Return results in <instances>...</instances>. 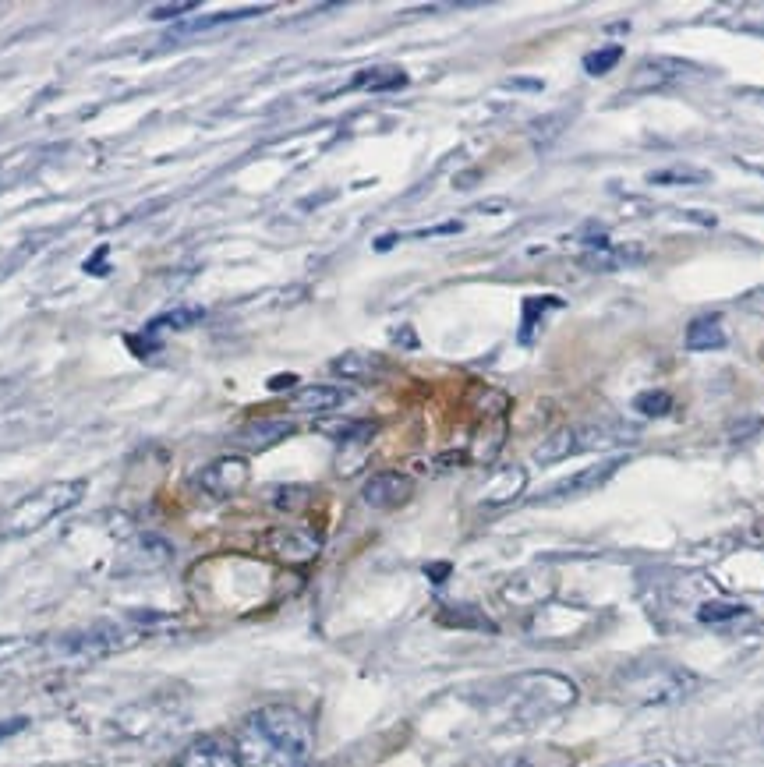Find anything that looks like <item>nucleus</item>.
Wrapping results in <instances>:
<instances>
[{"mask_svg": "<svg viewBox=\"0 0 764 767\" xmlns=\"http://www.w3.org/2000/svg\"><path fill=\"white\" fill-rule=\"evenodd\" d=\"M202 308H177V312H167V315H160V319H153L149 322L146 329H142V336H146L149 343H156V336L160 333H177V329H191L195 322L202 319Z\"/></svg>", "mask_w": 764, "mask_h": 767, "instance_id": "obj_20", "label": "nucleus"}, {"mask_svg": "<svg viewBox=\"0 0 764 767\" xmlns=\"http://www.w3.org/2000/svg\"><path fill=\"white\" fill-rule=\"evenodd\" d=\"M329 368H333V375L351 379V382H372L386 372L382 357H375V354H340Z\"/></svg>", "mask_w": 764, "mask_h": 767, "instance_id": "obj_16", "label": "nucleus"}, {"mask_svg": "<svg viewBox=\"0 0 764 767\" xmlns=\"http://www.w3.org/2000/svg\"><path fill=\"white\" fill-rule=\"evenodd\" d=\"M191 8H195V4L181 0V4H163V8H153L149 15H153V18H174V15H188Z\"/></svg>", "mask_w": 764, "mask_h": 767, "instance_id": "obj_30", "label": "nucleus"}, {"mask_svg": "<svg viewBox=\"0 0 764 767\" xmlns=\"http://www.w3.org/2000/svg\"><path fill=\"white\" fill-rule=\"evenodd\" d=\"M174 767H241V757L223 739H199L174 760Z\"/></svg>", "mask_w": 764, "mask_h": 767, "instance_id": "obj_12", "label": "nucleus"}, {"mask_svg": "<svg viewBox=\"0 0 764 767\" xmlns=\"http://www.w3.org/2000/svg\"><path fill=\"white\" fill-rule=\"evenodd\" d=\"M85 495V481H50V485L36 488L32 495H25L15 509H11L0 531L8 538H22V534H36L39 527H46L50 520H57L61 513L75 509Z\"/></svg>", "mask_w": 764, "mask_h": 767, "instance_id": "obj_3", "label": "nucleus"}, {"mask_svg": "<svg viewBox=\"0 0 764 767\" xmlns=\"http://www.w3.org/2000/svg\"><path fill=\"white\" fill-rule=\"evenodd\" d=\"M439 623H446V626H467V630H496V623H489V619L478 612V608H471V605H453V608H443L439 612Z\"/></svg>", "mask_w": 764, "mask_h": 767, "instance_id": "obj_23", "label": "nucleus"}, {"mask_svg": "<svg viewBox=\"0 0 764 767\" xmlns=\"http://www.w3.org/2000/svg\"><path fill=\"white\" fill-rule=\"evenodd\" d=\"M701 686V679L687 669H676V665H644V669H630L619 679V690L623 697L634 700L641 707H669L687 700L690 693Z\"/></svg>", "mask_w": 764, "mask_h": 767, "instance_id": "obj_4", "label": "nucleus"}, {"mask_svg": "<svg viewBox=\"0 0 764 767\" xmlns=\"http://www.w3.org/2000/svg\"><path fill=\"white\" fill-rule=\"evenodd\" d=\"M627 464V456H612V460H605V464H595V467H584V471H577L573 478L559 481V485H552L549 492L542 495V499H566V495H584V492H595L598 485H605V481L612 478V474L619 471V467Z\"/></svg>", "mask_w": 764, "mask_h": 767, "instance_id": "obj_11", "label": "nucleus"}, {"mask_svg": "<svg viewBox=\"0 0 764 767\" xmlns=\"http://www.w3.org/2000/svg\"><path fill=\"white\" fill-rule=\"evenodd\" d=\"M634 411L644 414V418H662V414L673 411V396L662 393V389H651V393H641L634 400Z\"/></svg>", "mask_w": 764, "mask_h": 767, "instance_id": "obj_24", "label": "nucleus"}, {"mask_svg": "<svg viewBox=\"0 0 764 767\" xmlns=\"http://www.w3.org/2000/svg\"><path fill=\"white\" fill-rule=\"evenodd\" d=\"M344 400H347V389L340 386H301L298 393L291 396V407L305 414H326V411H337Z\"/></svg>", "mask_w": 764, "mask_h": 767, "instance_id": "obj_15", "label": "nucleus"}, {"mask_svg": "<svg viewBox=\"0 0 764 767\" xmlns=\"http://www.w3.org/2000/svg\"><path fill=\"white\" fill-rule=\"evenodd\" d=\"M248 485V460L241 456H220L213 464L199 471V488L213 499H230V495L245 492Z\"/></svg>", "mask_w": 764, "mask_h": 767, "instance_id": "obj_8", "label": "nucleus"}, {"mask_svg": "<svg viewBox=\"0 0 764 767\" xmlns=\"http://www.w3.org/2000/svg\"><path fill=\"white\" fill-rule=\"evenodd\" d=\"M428 577L432 580H443V577H450V562H439V566H428Z\"/></svg>", "mask_w": 764, "mask_h": 767, "instance_id": "obj_33", "label": "nucleus"}, {"mask_svg": "<svg viewBox=\"0 0 764 767\" xmlns=\"http://www.w3.org/2000/svg\"><path fill=\"white\" fill-rule=\"evenodd\" d=\"M573 757L563 750H524L517 757H510L503 767H570Z\"/></svg>", "mask_w": 764, "mask_h": 767, "instance_id": "obj_22", "label": "nucleus"}, {"mask_svg": "<svg viewBox=\"0 0 764 767\" xmlns=\"http://www.w3.org/2000/svg\"><path fill=\"white\" fill-rule=\"evenodd\" d=\"M651 184H701L708 181L704 170H690V167H669V170H658V174L648 177Z\"/></svg>", "mask_w": 764, "mask_h": 767, "instance_id": "obj_27", "label": "nucleus"}, {"mask_svg": "<svg viewBox=\"0 0 764 767\" xmlns=\"http://www.w3.org/2000/svg\"><path fill=\"white\" fill-rule=\"evenodd\" d=\"M407 85V75L397 68H379V71H361L351 82V89H372V92H386V89H400Z\"/></svg>", "mask_w": 764, "mask_h": 767, "instance_id": "obj_21", "label": "nucleus"}, {"mask_svg": "<svg viewBox=\"0 0 764 767\" xmlns=\"http://www.w3.org/2000/svg\"><path fill=\"white\" fill-rule=\"evenodd\" d=\"M619 57H623V46H602V50H591V54L584 57V71H588V75H609V71L619 64Z\"/></svg>", "mask_w": 764, "mask_h": 767, "instance_id": "obj_26", "label": "nucleus"}, {"mask_svg": "<svg viewBox=\"0 0 764 767\" xmlns=\"http://www.w3.org/2000/svg\"><path fill=\"white\" fill-rule=\"evenodd\" d=\"M697 616H701V623H733V619L747 616V608L733 605V601H708V605H701Z\"/></svg>", "mask_w": 764, "mask_h": 767, "instance_id": "obj_25", "label": "nucleus"}, {"mask_svg": "<svg viewBox=\"0 0 764 767\" xmlns=\"http://www.w3.org/2000/svg\"><path fill=\"white\" fill-rule=\"evenodd\" d=\"M687 71H694L690 64L676 61V57H648L634 68L627 82V92H655V89H665V85L680 82Z\"/></svg>", "mask_w": 764, "mask_h": 767, "instance_id": "obj_10", "label": "nucleus"}, {"mask_svg": "<svg viewBox=\"0 0 764 767\" xmlns=\"http://www.w3.org/2000/svg\"><path fill=\"white\" fill-rule=\"evenodd\" d=\"M683 340H687V350H719L726 347V329H722L719 315H701L690 322Z\"/></svg>", "mask_w": 764, "mask_h": 767, "instance_id": "obj_18", "label": "nucleus"}, {"mask_svg": "<svg viewBox=\"0 0 764 767\" xmlns=\"http://www.w3.org/2000/svg\"><path fill=\"white\" fill-rule=\"evenodd\" d=\"M308 488H301V485H287V488H276L273 492V506L276 509H287V513H294V509H301V506H308Z\"/></svg>", "mask_w": 764, "mask_h": 767, "instance_id": "obj_29", "label": "nucleus"}, {"mask_svg": "<svg viewBox=\"0 0 764 767\" xmlns=\"http://www.w3.org/2000/svg\"><path fill=\"white\" fill-rule=\"evenodd\" d=\"M22 644H25V640H0V658H8V654H15Z\"/></svg>", "mask_w": 764, "mask_h": 767, "instance_id": "obj_34", "label": "nucleus"}, {"mask_svg": "<svg viewBox=\"0 0 764 767\" xmlns=\"http://www.w3.org/2000/svg\"><path fill=\"white\" fill-rule=\"evenodd\" d=\"M262 545L273 559L287 562V566H305L322 552V538L308 527H276V531L266 534Z\"/></svg>", "mask_w": 764, "mask_h": 767, "instance_id": "obj_7", "label": "nucleus"}, {"mask_svg": "<svg viewBox=\"0 0 764 767\" xmlns=\"http://www.w3.org/2000/svg\"><path fill=\"white\" fill-rule=\"evenodd\" d=\"M644 251L641 248H616V244H598L591 255H584V266L588 269H598V273H612V269L627 266V262H637Z\"/></svg>", "mask_w": 764, "mask_h": 767, "instance_id": "obj_19", "label": "nucleus"}, {"mask_svg": "<svg viewBox=\"0 0 764 767\" xmlns=\"http://www.w3.org/2000/svg\"><path fill=\"white\" fill-rule=\"evenodd\" d=\"M25 725H29V718H8V722H0V743H4V739H11L15 732H22Z\"/></svg>", "mask_w": 764, "mask_h": 767, "instance_id": "obj_31", "label": "nucleus"}, {"mask_svg": "<svg viewBox=\"0 0 764 767\" xmlns=\"http://www.w3.org/2000/svg\"><path fill=\"white\" fill-rule=\"evenodd\" d=\"M577 700V686L556 672H528L503 686V707L513 722H542Z\"/></svg>", "mask_w": 764, "mask_h": 767, "instance_id": "obj_2", "label": "nucleus"}, {"mask_svg": "<svg viewBox=\"0 0 764 767\" xmlns=\"http://www.w3.org/2000/svg\"><path fill=\"white\" fill-rule=\"evenodd\" d=\"M138 637H142V633L135 630V623L131 626L100 623V626H92V630L75 633V637L64 644V651L78 654V658H107V654H117L124 651V647L138 644Z\"/></svg>", "mask_w": 764, "mask_h": 767, "instance_id": "obj_6", "label": "nucleus"}, {"mask_svg": "<svg viewBox=\"0 0 764 767\" xmlns=\"http://www.w3.org/2000/svg\"><path fill=\"white\" fill-rule=\"evenodd\" d=\"M294 382H298L294 375H273V379H269V389L276 393V389H287V386H294Z\"/></svg>", "mask_w": 764, "mask_h": 767, "instance_id": "obj_32", "label": "nucleus"}, {"mask_svg": "<svg viewBox=\"0 0 764 767\" xmlns=\"http://www.w3.org/2000/svg\"><path fill=\"white\" fill-rule=\"evenodd\" d=\"M262 11L266 8H237V11H216V15H202V18H184V22H177L174 36H199V32L220 29V25L241 22V18H255L262 15Z\"/></svg>", "mask_w": 764, "mask_h": 767, "instance_id": "obj_17", "label": "nucleus"}, {"mask_svg": "<svg viewBox=\"0 0 764 767\" xmlns=\"http://www.w3.org/2000/svg\"><path fill=\"white\" fill-rule=\"evenodd\" d=\"M294 432H298V425H294V421L255 418V421H248L241 432H237V442H241L245 449H269V446H276V442L291 439Z\"/></svg>", "mask_w": 764, "mask_h": 767, "instance_id": "obj_13", "label": "nucleus"}, {"mask_svg": "<svg viewBox=\"0 0 764 767\" xmlns=\"http://www.w3.org/2000/svg\"><path fill=\"white\" fill-rule=\"evenodd\" d=\"M524 485H528L524 467H503V471H496L489 478V485L482 488L478 502H482V506H506V502H513L524 492Z\"/></svg>", "mask_w": 764, "mask_h": 767, "instance_id": "obj_14", "label": "nucleus"}, {"mask_svg": "<svg viewBox=\"0 0 764 767\" xmlns=\"http://www.w3.org/2000/svg\"><path fill=\"white\" fill-rule=\"evenodd\" d=\"M234 750L241 767H308L315 753V732L298 707L266 704L245 718Z\"/></svg>", "mask_w": 764, "mask_h": 767, "instance_id": "obj_1", "label": "nucleus"}, {"mask_svg": "<svg viewBox=\"0 0 764 767\" xmlns=\"http://www.w3.org/2000/svg\"><path fill=\"white\" fill-rule=\"evenodd\" d=\"M545 308H559V297H528V304H524V333H520V340L524 343L531 340L538 312H545Z\"/></svg>", "mask_w": 764, "mask_h": 767, "instance_id": "obj_28", "label": "nucleus"}, {"mask_svg": "<svg viewBox=\"0 0 764 767\" xmlns=\"http://www.w3.org/2000/svg\"><path fill=\"white\" fill-rule=\"evenodd\" d=\"M623 439H627V432H623V428H612V425H570V428L552 432L549 439L535 449V460L538 464H559V460H566V456H581V453H591V449L619 446Z\"/></svg>", "mask_w": 764, "mask_h": 767, "instance_id": "obj_5", "label": "nucleus"}, {"mask_svg": "<svg viewBox=\"0 0 764 767\" xmlns=\"http://www.w3.org/2000/svg\"><path fill=\"white\" fill-rule=\"evenodd\" d=\"M411 495H414V481L400 471L372 474V478L365 481V488H361V499H365L372 509H397V506H404Z\"/></svg>", "mask_w": 764, "mask_h": 767, "instance_id": "obj_9", "label": "nucleus"}]
</instances>
